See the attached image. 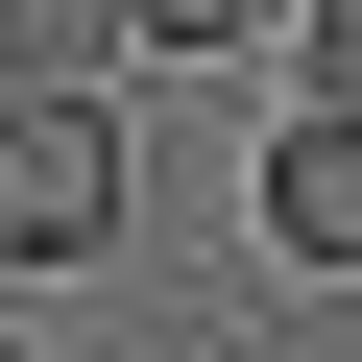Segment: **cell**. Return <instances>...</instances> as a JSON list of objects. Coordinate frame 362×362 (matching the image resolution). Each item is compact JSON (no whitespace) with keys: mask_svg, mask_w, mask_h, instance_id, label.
<instances>
[{"mask_svg":"<svg viewBox=\"0 0 362 362\" xmlns=\"http://www.w3.org/2000/svg\"><path fill=\"white\" fill-rule=\"evenodd\" d=\"M121 218H145L121 97H97V73H25V97H0V266L73 290V266H121Z\"/></svg>","mask_w":362,"mask_h":362,"instance_id":"obj_1","label":"cell"},{"mask_svg":"<svg viewBox=\"0 0 362 362\" xmlns=\"http://www.w3.org/2000/svg\"><path fill=\"white\" fill-rule=\"evenodd\" d=\"M242 218H266L290 290H362V97L290 73V121H266V169H242Z\"/></svg>","mask_w":362,"mask_h":362,"instance_id":"obj_2","label":"cell"},{"mask_svg":"<svg viewBox=\"0 0 362 362\" xmlns=\"http://www.w3.org/2000/svg\"><path fill=\"white\" fill-rule=\"evenodd\" d=\"M121 25H145L169 73H194V49H266V25H290V0H121Z\"/></svg>","mask_w":362,"mask_h":362,"instance_id":"obj_3","label":"cell"},{"mask_svg":"<svg viewBox=\"0 0 362 362\" xmlns=\"http://www.w3.org/2000/svg\"><path fill=\"white\" fill-rule=\"evenodd\" d=\"M290 73H314V97H362V0H290Z\"/></svg>","mask_w":362,"mask_h":362,"instance_id":"obj_4","label":"cell"}]
</instances>
